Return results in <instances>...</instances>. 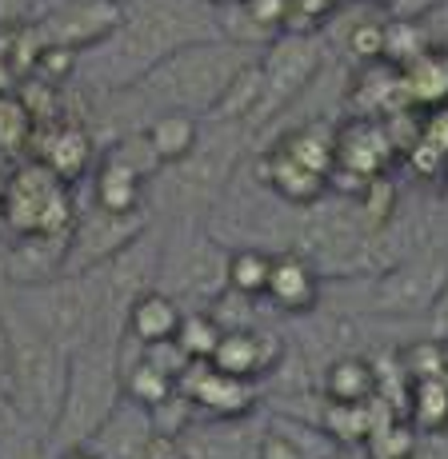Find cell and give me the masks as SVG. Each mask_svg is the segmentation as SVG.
Here are the masks:
<instances>
[{
    "label": "cell",
    "mask_w": 448,
    "mask_h": 459,
    "mask_svg": "<svg viewBox=\"0 0 448 459\" xmlns=\"http://www.w3.org/2000/svg\"><path fill=\"white\" fill-rule=\"evenodd\" d=\"M221 13L200 0H125L117 32L101 48L84 52L76 76L101 84V92H125L140 76H148L172 52L200 40H221Z\"/></svg>",
    "instance_id": "6da1fadb"
},
{
    "label": "cell",
    "mask_w": 448,
    "mask_h": 459,
    "mask_svg": "<svg viewBox=\"0 0 448 459\" xmlns=\"http://www.w3.org/2000/svg\"><path fill=\"white\" fill-rule=\"evenodd\" d=\"M257 60V48L236 40H200L189 48L172 52L169 60L153 68L148 76H140L133 88H125V100H133V108L145 120L161 117V112H184V117H213V108L221 104L224 88L236 81V73Z\"/></svg>",
    "instance_id": "7a4b0ae2"
},
{
    "label": "cell",
    "mask_w": 448,
    "mask_h": 459,
    "mask_svg": "<svg viewBox=\"0 0 448 459\" xmlns=\"http://www.w3.org/2000/svg\"><path fill=\"white\" fill-rule=\"evenodd\" d=\"M120 340H125V335H120ZM120 340H112V335H92V340L68 359L65 408H60V420L48 436V459L68 452V447L92 444V436L112 420V411L125 403Z\"/></svg>",
    "instance_id": "3957f363"
},
{
    "label": "cell",
    "mask_w": 448,
    "mask_h": 459,
    "mask_svg": "<svg viewBox=\"0 0 448 459\" xmlns=\"http://www.w3.org/2000/svg\"><path fill=\"white\" fill-rule=\"evenodd\" d=\"M0 316H4V328H8L4 387L13 395V403L21 408V416L45 436V452H48V436L60 420V408H65L68 356L45 332L32 328L24 316H16L4 299H0Z\"/></svg>",
    "instance_id": "277c9868"
},
{
    "label": "cell",
    "mask_w": 448,
    "mask_h": 459,
    "mask_svg": "<svg viewBox=\"0 0 448 459\" xmlns=\"http://www.w3.org/2000/svg\"><path fill=\"white\" fill-rule=\"evenodd\" d=\"M76 216L73 188L40 160H21L0 188V224L13 236H73Z\"/></svg>",
    "instance_id": "5b68a950"
},
{
    "label": "cell",
    "mask_w": 448,
    "mask_h": 459,
    "mask_svg": "<svg viewBox=\"0 0 448 459\" xmlns=\"http://www.w3.org/2000/svg\"><path fill=\"white\" fill-rule=\"evenodd\" d=\"M156 292L172 296L180 307L200 304V312H208L228 292V248L216 236L192 232L184 224L169 244H161Z\"/></svg>",
    "instance_id": "8992f818"
},
{
    "label": "cell",
    "mask_w": 448,
    "mask_h": 459,
    "mask_svg": "<svg viewBox=\"0 0 448 459\" xmlns=\"http://www.w3.org/2000/svg\"><path fill=\"white\" fill-rule=\"evenodd\" d=\"M249 125H213L208 132H200V144L192 148L189 160H180L177 168H164L172 204L180 208V216L192 220V208H208L213 200L224 196L233 168L241 160L244 144H249Z\"/></svg>",
    "instance_id": "52a82bcc"
},
{
    "label": "cell",
    "mask_w": 448,
    "mask_h": 459,
    "mask_svg": "<svg viewBox=\"0 0 448 459\" xmlns=\"http://www.w3.org/2000/svg\"><path fill=\"white\" fill-rule=\"evenodd\" d=\"M448 288V260L441 252H408L384 264L368 288V307L384 320H420L433 316Z\"/></svg>",
    "instance_id": "ba28073f"
},
{
    "label": "cell",
    "mask_w": 448,
    "mask_h": 459,
    "mask_svg": "<svg viewBox=\"0 0 448 459\" xmlns=\"http://www.w3.org/2000/svg\"><path fill=\"white\" fill-rule=\"evenodd\" d=\"M324 68V40L321 37H293L280 32L277 40L260 56V81H265V96L252 128H265L268 120H277L288 104H296L312 88V81Z\"/></svg>",
    "instance_id": "9c48e42d"
},
{
    "label": "cell",
    "mask_w": 448,
    "mask_h": 459,
    "mask_svg": "<svg viewBox=\"0 0 448 459\" xmlns=\"http://www.w3.org/2000/svg\"><path fill=\"white\" fill-rule=\"evenodd\" d=\"M120 16H125V0H60L48 13L32 16V29L40 48H65L84 56L117 32Z\"/></svg>",
    "instance_id": "30bf717a"
},
{
    "label": "cell",
    "mask_w": 448,
    "mask_h": 459,
    "mask_svg": "<svg viewBox=\"0 0 448 459\" xmlns=\"http://www.w3.org/2000/svg\"><path fill=\"white\" fill-rule=\"evenodd\" d=\"M145 232H148V212H140V216H112V212H101V208L81 212L76 228H73V240H68L65 276L96 272L101 264H109L112 255L133 248Z\"/></svg>",
    "instance_id": "8fae6325"
},
{
    "label": "cell",
    "mask_w": 448,
    "mask_h": 459,
    "mask_svg": "<svg viewBox=\"0 0 448 459\" xmlns=\"http://www.w3.org/2000/svg\"><path fill=\"white\" fill-rule=\"evenodd\" d=\"M177 392L197 408V420H244L257 416L260 403L257 384L221 376L213 364H189V372L177 379Z\"/></svg>",
    "instance_id": "7c38bea8"
},
{
    "label": "cell",
    "mask_w": 448,
    "mask_h": 459,
    "mask_svg": "<svg viewBox=\"0 0 448 459\" xmlns=\"http://www.w3.org/2000/svg\"><path fill=\"white\" fill-rule=\"evenodd\" d=\"M285 356H288L285 335H277V332H268L257 324V328L224 332L208 364H213L221 376H233V379H244V384L260 387L265 379H272L280 372Z\"/></svg>",
    "instance_id": "4fadbf2b"
},
{
    "label": "cell",
    "mask_w": 448,
    "mask_h": 459,
    "mask_svg": "<svg viewBox=\"0 0 448 459\" xmlns=\"http://www.w3.org/2000/svg\"><path fill=\"white\" fill-rule=\"evenodd\" d=\"M332 148H337V168L360 176V180H381L400 152L389 120H368V117H348L332 132Z\"/></svg>",
    "instance_id": "5bb4252c"
},
{
    "label": "cell",
    "mask_w": 448,
    "mask_h": 459,
    "mask_svg": "<svg viewBox=\"0 0 448 459\" xmlns=\"http://www.w3.org/2000/svg\"><path fill=\"white\" fill-rule=\"evenodd\" d=\"M260 428L252 416L244 420H197L177 439L180 459H260Z\"/></svg>",
    "instance_id": "9a60e30c"
},
{
    "label": "cell",
    "mask_w": 448,
    "mask_h": 459,
    "mask_svg": "<svg viewBox=\"0 0 448 459\" xmlns=\"http://www.w3.org/2000/svg\"><path fill=\"white\" fill-rule=\"evenodd\" d=\"M68 240L73 236H13V244L4 248L8 288L24 292L60 280L68 268Z\"/></svg>",
    "instance_id": "2e32d148"
},
{
    "label": "cell",
    "mask_w": 448,
    "mask_h": 459,
    "mask_svg": "<svg viewBox=\"0 0 448 459\" xmlns=\"http://www.w3.org/2000/svg\"><path fill=\"white\" fill-rule=\"evenodd\" d=\"M29 160H40L52 176L73 188L84 172L96 160V148H92V132L81 125V120H65V125H52V128H37L32 136V152Z\"/></svg>",
    "instance_id": "e0dca14e"
},
{
    "label": "cell",
    "mask_w": 448,
    "mask_h": 459,
    "mask_svg": "<svg viewBox=\"0 0 448 459\" xmlns=\"http://www.w3.org/2000/svg\"><path fill=\"white\" fill-rule=\"evenodd\" d=\"M321 272L312 268L304 255L296 252H277L272 255V276L265 299L285 316H309L321 307Z\"/></svg>",
    "instance_id": "ac0fdd59"
},
{
    "label": "cell",
    "mask_w": 448,
    "mask_h": 459,
    "mask_svg": "<svg viewBox=\"0 0 448 459\" xmlns=\"http://www.w3.org/2000/svg\"><path fill=\"white\" fill-rule=\"evenodd\" d=\"M257 176H260V184H265L272 196L285 200L288 208L309 212V208L321 204L324 192H329V180H324V176H316L304 164H296L293 156H285L277 144H272L268 152L257 160Z\"/></svg>",
    "instance_id": "d6986e66"
},
{
    "label": "cell",
    "mask_w": 448,
    "mask_h": 459,
    "mask_svg": "<svg viewBox=\"0 0 448 459\" xmlns=\"http://www.w3.org/2000/svg\"><path fill=\"white\" fill-rule=\"evenodd\" d=\"M316 387H321L324 403H340V408H365L381 395V376H376V364L368 356H340L332 364L321 368L316 376Z\"/></svg>",
    "instance_id": "ffe728a7"
},
{
    "label": "cell",
    "mask_w": 448,
    "mask_h": 459,
    "mask_svg": "<svg viewBox=\"0 0 448 459\" xmlns=\"http://www.w3.org/2000/svg\"><path fill=\"white\" fill-rule=\"evenodd\" d=\"M148 180H140L133 168L101 152L92 168V208L112 212V216H140L148 212Z\"/></svg>",
    "instance_id": "44dd1931"
},
{
    "label": "cell",
    "mask_w": 448,
    "mask_h": 459,
    "mask_svg": "<svg viewBox=\"0 0 448 459\" xmlns=\"http://www.w3.org/2000/svg\"><path fill=\"white\" fill-rule=\"evenodd\" d=\"M180 320H184V307L172 296H164V292H156L153 288V292H145L133 307H128L125 335L128 340H136L140 348H153V343L177 340Z\"/></svg>",
    "instance_id": "7402d4cb"
},
{
    "label": "cell",
    "mask_w": 448,
    "mask_h": 459,
    "mask_svg": "<svg viewBox=\"0 0 448 459\" xmlns=\"http://www.w3.org/2000/svg\"><path fill=\"white\" fill-rule=\"evenodd\" d=\"M145 136L153 144V152L161 156L164 168H177L180 160H189L192 148L200 144V120L184 117V112H161V117L145 120Z\"/></svg>",
    "instance_id": "603a6c76"
},
{
    "label": "cell",
    "mask_w": 448,
    "mask_h": 459,
    "mask_svg": "<svg viewBox=\"0 0 448 459\" xmlns=\"http://www.w3.org/2000/svg\"><path fill=\"white\" fill-rule=\"evenodd\" d=\"M404 76V92H408V104H420V108H444L448 104V52L428 48L420 52L417 60L400 68Z\"/></svg>",
    "instance_id": "cb8c5ba5"
},
{
    "label": "cell",
    "mask_w": 448,
    "mask_h": 459,
    "mask_svg": "<svg viewBox=\"0 0 448 459\" xmlns=\"http://www.w3.org/2000/svg\"><path fill=\"white\" fill-rule=\"evenodd\" d=\"M332 132H337V128H321L316 120H304V125L288 128L285 136L277 140V148H280L285 156H293L296 164H304L309 172H316V176H324V180H329V172L337 168Z\"/></svg>",
    "instance_id": "d4e9b609"
},
{
    "label": "cell",
    "mask_w": 448,
    "mask_h": 459,
    "mask_svg": "<svg viewBox=\"0 0 448 459\" xmlns=\"http://www.w3.org/2000/svg\"><path fill=\"white\" fill-rule=\"evenodd\" d=\"M404 420H408L420 436H448V376L408 384Z\"/></svg>",
    "instance_id": "484cf974"
},
{
    "label": "cell",
    "mask_w": 448,
    "mask_h": 459,
    "mask_svg": "<svg viewBox=\"0 0 448 459\" xmlns=\"http://www.w3.org/2000/svg\"><path fill=\"white\" fill-rule=\"evenodd\" d=\"M0 459H48L45 436L21 416L4 379H0Z\"/></svg>",
    "instance_id": "4316f807"
},
{
    "label": "cell",
    "mask_w": 448,
    "mask_h": 459,
    "mask_svg": "<svg viewBox=\"0 0 448 459\" xmlns=\"http://www.w3.org/2000/svg\"><path fill=\"white\" fill-rule=\"evenodd\" d=\"M260 96H265V81H260V60H252L244 73H236V81L224 88L221 104L213 108V125H249L257 120Z\"/></svg>",
    "instance_id": "83f0119b"
},
{
    "label": "cell",
    "mask_w": 448,
    "mask_h": 459,
    "mask_svg": "<svg viewBox=\"0 0 448 459\" xmlns=\"http://www.w3.org/2000/svg\"><path fill=\"white\" fill-rule=\"evenodd\" d=\"M120 384H125V400L136 403V408H145V411H156L172 392H177V384H172L169 376L156 372V368L140 356V343H136L133 359H120Z\"/></svg>",
    "instance_id": "f1b7e54d"
},
{
    "label": "cell",
    "mask_w": 448,
    "mask_h": 459,
    "mask_svg": "<svg viewBox=\"0 0 448 459\" xmlns=\"http://www.w3.org/2000/svg\"><path fill=\"white\" fill-rule=\"evenodd\" d=\"M376 400H381V395H376ZM381 408H384V400H381ZM417 447H420V431L412 428L400 411L389 408L384 416H376V428L365 444V455L368 459H412Z\"/></svg>",
    "instance_id": "f546056e"
},
{
    "label": "cell",
    "mask_w": 448,
    "mask_h": 459,
    "mask_svg": "<svg viewBox=\"0 0 448 459\" xmlns=\"http://www.w3.org/2000/svg\"><path fill=\"white\" fill-rule=\"evenodd\" d=\"M272 255L265 248H233L228 252V292L249 296V299H265L268 292V276H272Z\"/></svg>",
    "instance_id": "4dcf8cb0"
},
{
    "label": "cell",
    "mask_w": 448,
    "mask_h": 459,
    "mask_svg": "<svg viewBox=\"0 0 448 459\" xmlns=\"http://www.w3.org/2000/svg\"><path fill=\"white\" fill-rule=\"evenodd\" d=\"M32 136H37V125H32L29 108L21 104V96L0 92V156H4V160H21V156H29Z\"/></svg>",
    "instance_id": "1f68e13d"
},
{
    "label": "cell",
    "mask_w": 448,
    "mask_h": 459,
    "mask_svg": "<svg viewBox=\"0 0 448 459\" xmlns=\"http://www.w3.org/2000/svg\"><path fill=\"white\" fill-rule=\"evenodd\" d=\"M104 156H112V160H120L125 168H133V172L140 176V180H148L153 184L156 176L164 172V164H161V156L153 152V144H148V136H145V128H133V132H120L117 140H112L109 148H104Z\"/></svg>",
    "instance_id": "d6a6232c"
},
{
    "label": "cell",
    "mask_w": 448,
    "mask_h": 459,
    "mask_svg": "<svg viewBox=\"0 0 448 459\" xmlns=\"http://www.w3.org/2000/svg\"><path fill=\"white\" fill-rule=\"evenodd\" d=\"M221 335H224V328L208 312H184L177 343H180V351L192 359V364H208L213 351H216V343H221Z\"/></svg>",
    "instance_id": "836d02e7"
},
{
    "label": "cell",
    "mask_w": 448,
    "mask_h": 459,
    "mask_svg": "<svg viewBox=\"0 0 448 459\" xmlns=\"http://www.w3.org/2000/svg\"><path fill=\"white\" fill-rule=\"evenodd\" d=\"M397 364L408 384H417V379H436V376H448V348L441 340H417L408 343L404 351H397Z\"/></svg>",
    "instance_id": "e575fe53"
},
{
    "label": "cell",
    "mask_w": 448,
    "mask_h": 459,
    "mask_svg": "<svg viewBox=\"0 0 448 459\" xmlns=\"http://www.w3.org/2000/svg\"><path fill=\"white\" fill-rule=\"evenodd\" d=\"M140 356H145L148 364L156 368V372L169 376L172 384H177V379L189 372V364H192V359L180 351V343H177V340H169V343H153V348H140Z\"/></svg>",
    "instance_id": "d590c367"
},
{
    "label": "cell",
    "mask_w": 448,
    "mask_h": 459,
    "mask_svg": "<svg viewBox=\"0 0 448 459\" xmlns=\"http://www.w3.org/2000/svg\"><path fill=\"white\" fill-rule=\"evenodd\" d=\"M348 48H353V56H360L365 65H373V60H384V24L360 21L356 29H353V37H348Z\"/></svg>",
    "instance_id": "8d00e7d4"
},
{
    "label": "cell",
    "mask_w": 448,
    "mask_h": 459,
    "mask_svg": "<svg viewBox=\"0 0 448 459\" xmlns=\"http://www.w3.org/2000/svg\"><path fill=\"white\" fill-rule=\"evenodd\" d=\"M260 459H309V455H304L288 436L265 428V439H260Z\"/></svg>",
    "instance_id": "74e56055"
},
{
    "label": "cell",
    "mask_w": 448,
    "mask_h": 459,
    "mask_svg": "<svg viewBox=\"0 0 448 459\" xmlns=\"http://www.w3.org/2000/svg\"><path fill=\"white\" fill-rule=\"evenodd\" d=\"M412 459H448V436H420V447Z\"/></svg>",
    "instance_id": "f35d334b"
},
{
    "label": "cell",
    "mask_w": 448,
    "mask_h": 459,
    "mask_svg": "<svg viewBox=\"0 0 448 459\" xmlns=\"http://www.w3.org/2000/svg\"><path fill=\"white\" fill-rule=\"evenodd\" d=\"M428 320H433V340H441L444 348H448V288H444L441 304L433 307V316H428Z\"/></svg>",
    "instance_id": "ab89813d"
},
{
    "label": "cell",
    "mask_w": 448,
    "mask_h": 459,
    "mask_svg": "<svg viewBox=\"0 0 448 459\" xmlns=\"http://www.w3.org/2000/svg\"><path fill=\"white\" fill-rule=\"evenodd\" d=\"M16 88H21V73H16V68L0 56V92H16Z\"/></svg>",
    "instance_id": "60d3db41"
},
{
    "label": "cell",
    "mask_w": 448,
    "mask_h": 459,
    "mask_svg": "<svg viewBox=\"0 0 448 459\" xmlns=\"http://www.w3.org/2000/svg\"><path fill=\"white\" fill-rule=\"evenodd\" d=\"M52 459H101L92 452V447H68V452H60V455H52Z\"/></svg>",
    "instance_id": "b9f144b4"
},
{
    "label": "cell",
    "mask_w": 448,
    "mask_h": 459,
    "mask_svg": "<svg viewBox=\"0 0 448 459\" xmlns=\"http://www.w3.org/2000/svg\"><path fill=\"white\" fill-rule=\"evenodd\" d=\"M205 8H213V13H228V8H241L244 0H200Z\"/></svg>",
    "instance_id": "7bdbcfd3"
},
{
    "label": "cell",
    "mask_w": 448,
    "mask_h": 459,
    "mask_svg": "<svg viewBox=\"0 0 448 459\" xmlns=\"http://www.w3.org/2000/svg\"><path fill=\"white\" fill-rule=\"evenodd\" d=\"M13 288H8V268H4V248H0V299H4Z\"/></svg>",
    "instance_id": "ee69618b"
},
{
    "label": "cell",
    "mask_w": 448,
    "mask_h": 459,
    "mask_svg": "<svg viewBox=\"0 0 448 459\" xmlns=\"http://www.w3.org/2000/svg\"><path fill=\"white\" fill-rule=\"evenodd\" d=\"M329 459H368L365 452H356V447H340V452H332Z\"/></svg>",
    "instance_id": "f6af8a7d"
},
{
    "label": "cell",
    "mask_w": 448,
    "mask_h": 459,
    "mask_svg": "<svg viewBox=\"0 0 448 459\" xmlns=\"http://www.w3.org/2000/svg\"><path fill=\"white\" fill-rule=\"evenodd\" d=\"M360 4H384V0H360Z\"/></svg>",
    "instance_id": "bcb514c9"
},
{
    "label": "cell",
    "mask_w": 448,
    "mask_h": 459,
    "mask_svg": "<svg viewBox=\"0 0 448 459\" xmlns=\"http://www.w3.org/2000/svg\"><path fill=\"white\" fill-rule=\"evenodd\" d=\"M332 4H337V8H340V4H348V0H332Z\"/></svg>",
    "instance_id": "7dc6e473"
},
{
    "label": "cell",
    "mask_w": 448,
    "mask_h": 459,
    "mask_svg": "<svg viewBox=\"0 0 448 459\" xmlns=\"http://www.w3.org/2000/svg\"><path fill=\"white\" fill-rule=\"evenodd\" d=\"M0 188H4V180H0Z\"/></svg>",
    "instance_id": "c3c4849f"
}]
</instances>
